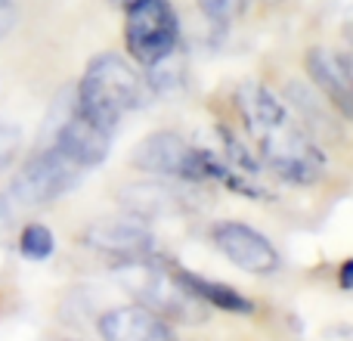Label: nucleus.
Listing matches in <instances>:
<instances>
[{"mask_svg": "<svg viewBox=\"0 0 353 341\" xmlns=\"http://www.w3.org/2000/svg\"><path fill=\"white\" fill-rule=\"evenodd\" d=\"M109 134L112 130L99 128L97 121L78 112V106L72 109V115L62 121L59 134H56V146L62 149L65 155H72L81 168H97L99 162L109 155Z\"/></svg>", "mask_w": 353, "mask_h": 341, "instance_id": "11", "label": "nucleus"}, {"mask_svg": "<svg viewBox=\"0 0 353 341\" xmlns=\"http://www.w3.org/2000/svg\"><path fill=\"white\" fill-rule=\"evenodd\" d=\"M285 97L292 99V106L304 115V121H307V134H332L335 130V124H332V115L323 109V106L316 103V97H313V90H307L304 84H288V90H285ZM338 134V130H335Z\"/></svg>", "mask_w": 353, "mask_h": 341, "instance_id": "14", "label": "nucleus"}, {"mask_svg": "<svg viewBox=\"0 0 353 341\" xmlns=\"http://www.w3.org/2000/svg\"><path fill=\"white\" fill-rule=\"evenodd\" d=\"M338 282H341L344 292H353V257L341 264V270H338Z\"/></svg>", "mask_w": 353, "mask_h": 341, "instance_id": "20", "label": "nucleus"}, {"mask_svg": "<svg viewBox=\"0 0 353 341\" xmlns=\"http://www.w3.org/2000/svg\"><path fill=\"white\" fill-rule=\"evenodd\" d=\"M16 149H19V130L0 124V168H3L6 162L16 155Z\"/></svg>", "mask_w": 353, "mask_h": 341, "instance_id": "18", "label": "nucleus"}, {"mask_svg": "<svg viewBox=\"0 0 353 341\" xmlns=\"http://www.w3.org/2000/svg\"><path fill=\"white\" fill-rule=\"evenodd\" d=\"M149 99V87L134 66L118 53H99L87 62V72L78 84L74 106L99 128L112 130L124 112L140 109Z\"/></svg>", "mask_w": 353, "mask_h": 341, "instance_id": "1", "label": "nucleus"}, {"mask_svg": "<svg viewBox=\"0 0 353 341\" xmlns=\"http://www.w3.org/2000/svg\"><path fill=\"white\" fill-rule=\"evenodd\" d=\"M134 168L159 177H176V180H208V177H226V168L217 165V159L208 153L192 149L183 137L176 134H149L130 155Z\"/></svg>", "mask_w": 353, "mask_h": 341, "instance_id": "5", "label": "nucleus"}, {"mask_svg": "<svg viewBox=\"0 0 353 341\" xmlns=\"http://www.w3.org/2000/svg\"><path fill=\"white\" fill-rule=\"evenodd\" d=\"M220 137H223V143H226V153H230V162H232V165H236V168H245V170H257L254 159L245 153V146L230 134V130H220Z\"/></svg>", "mask_w": 353, "mask_h": 341, "instance_id": "17", "label": "nucleus"}, {"mask_svg": "<svg viewBox=\"0 0 353 341\" xmlns=\"http://www.w3.org/2000/svg\"><path fill=\"white\" fill-rule=\"evenodd\" d=\"M307 75L338 115L353 121V62L329 47L307 50Z\"/></svg>", "mask_w": 353, "mask_h": 341, "instance_id": "9", "label": "nucleus"}, {"mask_svg": "<svg viewBox=\"0 0 353 341\" xmlns=\"http://www.w3.org/2000/svg\"><path fill=\"white\" fill-rule=\"evenodd\" d=\"M254 140L261 146V159L279 177L292 183H316L323 177V153L313 143V137L304 128L292 121V118H282L276 124L254 130Z\"/></svg>", "mask_w": 353, "mask_h": 341, "instance_id": "3", "label": "nucleus"}, {"mask_svg": "<svg viewBox=\"0 0 353 341\" xmlns=\"http://www.w3.org/2000/svg\"><path fill=\"white\" fill-rule=\"evenodd\" d=\"M56 242H53V233L47 230L43 224H28L19 236V251H22L28 261H47L53 255Z\"/></svg>", "mask_w": 353, "mask_h": 341, "instance_id": "15", "label": "nucleus"}, {"mask_svg": "<svg viewBox=\"0 0 353 341\" xmlns=\"http://www.w3.org/2000/svg\"><path fill=\"white\" fill-rule=\"evenodd\" d=\"M128 50L140 66H161L180 41V25L171 0H130L124 22Z\"/></svg>", "mask_w": 353, "mask_h": 341, "instance_id": "4", "label": "nucleus"}, {"mask_svg": "<svg viewBox=\"0 0 353 341\" xmlns=\"http://www.w3.org/2000/svg\"><path fill=\"white\" fill-rule=\"evenodd\" d=\"M121 3H130V0H121Z\"/></svg>", "mask_w": 353, "mask_h": 341, "instance_id": "23", "label": "nucleus"}, {"mask_svg": "<svg viewBox=\"0 0 353 341\" xmlns=\"http://www.w3.org/2000/svg\"><path fill=\"white\" fill-rule=\"evenodd\" d=\"M347 41H350V47H353V19L347 22Z\"/></svg>", "mask_w": 353, "mask_h": 341, "instance_id": "21", "label": "nucleus"}, {"mask_svg": "<svg viewBox=\"0 0 353 341\" xmlns=\"http://www.w3.org/2000/svg\"><path fill=\"white\" fill-rule=\"evenodd\" d=\"M84 245L109 255L112 261H130L152 251V233L134 214L121 217H103L84 230Z\"/></svg>", "mask_w": 353, "mask_h": 341, "instance_id": "8", "label": "nucleus"}, {"mask_svg": "<svg viewBox=\"0 0 353 341\" xmlns=\"http://www.w3.org/2000/svg\"><path fill=\"white\" fill-rule=\"evenodd\" d=\"M267 3H279V0H267Z\"/></svg>", "mask_w": 353, "mask_h": 341, "instance_id": "22", "label": "nucleus"}, {"mask_svg": "<svg viewBox=\"0 0 353 341\" xmlns=\"http://www.w3.org/2000/svg\"><path fill=\"white\" fill-rule=\"evenodd\" d=\"M195 3H199V10L205 12L211 22H220V25L232 22V19L242 12V0H195Z\"/></svg>", "mask_w": 353, "mask_h": 341, "instance_id": "16", "label": "nucleus"}, {"mask_svg": "<svg viewBox=\"0 0 353 341\" xmlns=\"http://www.w3.org/2000/svg\"><path fill=\"white\" fill-rule=\"evenodd\" d=\"M211 239L245 273H273V270H279V251L273 249V242L263 233L251 230L248 224H236V220L214 224Z\"/></svg>", "mask_w": 353, "mask_h": 341, "instance_id": "7", "label": "nucleus"}, {"mask_svg": "<svg viewBox=\"0 0 353 341\" xmlns=\"http://www.w3.org/2000/svg\"><path fill=\"white\" fill-rule=\"evenodd\" d=\"M115 280L137 298V304L149 307L152 313L165 317L168 323H205L208 304L189 289L180 270L152 261L149 255L115 261Z\"/></svg>", "mask_w": 353, "mask_h": 341, "instance_id": "2", "label": "nucleus"}, {"mask_svg": "<svg viewBox=\"0 0 353 341\" xmlns=\"http://www.w3.org/2000/svg\"><path fill=\"white\" fill-rule=\"evenodd\" d=\"M118 202H121L124 211L140 220L176 217V214H183L189 208L186 195L174 186H165V183H134V186H124Z\"/></svg>", "mask_w": 353, "mask_h": 341, "instance_id": "12", "label": "nucleus"}, {"mask_svg": "<svg viewBox=\"0 0 353 341\" xmlns=\"http://www.w3.org/2000/svg\"><path fill=\"white\" fill-rule=\"evenodd\" d=\"M99 335L105 341H176L171 323L143 304L118 307V311L103 313Z\"/></svg>", "mask_w": 353, "mask_h": 341, "instance_id": "10", "label": "nucleus"}, {"mask_svg": "<svg viewBox=\"0 0 353 341\" xmlns=\"http://www.w3.org/2000/svg\"><path fill=\"white\" fill-rule=\"evenodd\" d=\"M183 276H186L189 289H192L208 307H217V311H226V313H251L254 311V304H251L248 298H242L236 289H230L226 282H211V280H201V276H192V273H183Z\"/></svg>", "mask_w": 353, "mask_h": 341, "instance_id": "13", "label": "nucleus"}, {"mask_svg": "<svg viewBox=\"0 0 353 341\" xmlns=\"http://www.w3.org/2000/svg\"><path fill=\"white\" fill-rule=\"evenodd\" d=\"M84 174H87V168H81L72 155H65L53 143L50 149L37 153L34 159L16 174V180H12V186H10V199L25 208L50 205V202L62 199L65 193H72Z\"/></svg>", "mask_w": 353, "mask_h": 341, "instance_id": "6", "label": "nucleus"}, {"mask_svg": "<svg viewBox=\"0 0 353 341\" xmlns=\"http://www.w3.org/2000/svg\"><path fill=\"white\" fill-rule=\"evenodd\" d=\"M12 25H16V6L10 0H0V41L12 31Z\"/></svg>", "mask_w": 353, "mask_h": 341, "instance_id": "19", "label": "nucleus"}]
</instances>
